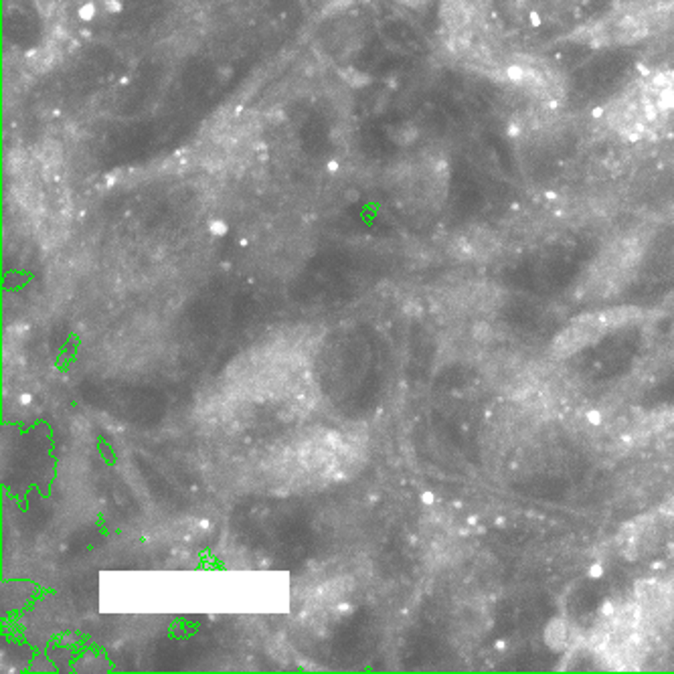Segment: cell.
<instances>
[{
  "mask_svg": "<svg viewBox=\"0 0 674 674\" xmlns=\"http://www.w3.org/2000/svg\"><path fill=\"white\" fill-rule=\"evenodd\" d=\"M674 114V75L650 73L630 85L611 104L609 119L620 132L650 134Z\"/></svg>",
  "mask_w": 674,
  "mask_h": 674,
  "instance_id": "cell-1",
  "label": "cell"
},
{
  "mask_svg": "<svg viewBox=\"0 0 674 674\" xmlns=\"http://www.w3.org/2000/svg\"><path fill=\"white\" fill-rule=\"evenodd\" d=\"M636 595L644 606H656L664 601V587L656 582H642L636 585Z\"/></svg>",
  "mask_w": 674,
  "mask_h": 674,
  "instance_id": "cell-2",
  "label": "cell"
},
{
  "mask_svg": "<svg viewBox=\"0 0 674 674\" xmlns=\"http://www.w3.org/2000/svg\"><path fill=\"white\" fill-rule=\"evenodd\" d=\"M567 626H565V621L555 620L549 624V628H547V632H545V640H547V644L553 648H563L567 644Z\"/></svg>",
  "mask_w": 674,
  "mask_h": 674,
  "instance_id": "cell-3",
  "label": "cell"
},
{
  "mask_svg": "<svg viewBox=\"0 0 674 674\" xmlns=\"http://www.w3.org/2000/svg\"><path fill=\"white\" fill-rule=\"evenodd\" d=\"M601 316H604V322L608 326H620L624 322H630V320L640 316V310L638 308H614V310H608Z\"/></svg>",
  "mask_w": 674,
  "mask_h": 674,
  "instance_id": "cell-4",
  "label": "cell"
}]
</instances>
